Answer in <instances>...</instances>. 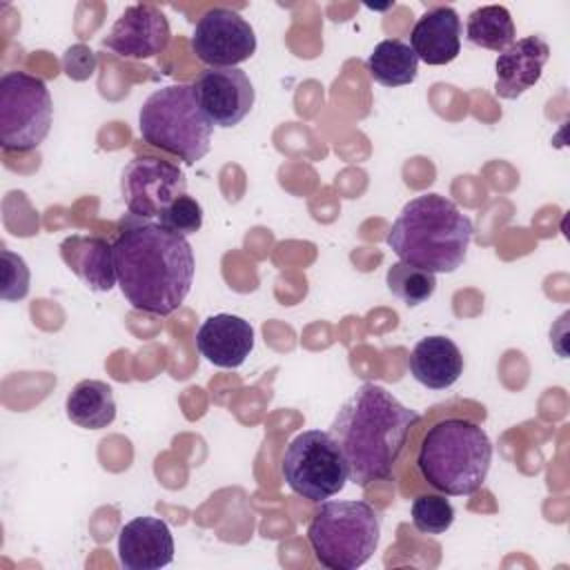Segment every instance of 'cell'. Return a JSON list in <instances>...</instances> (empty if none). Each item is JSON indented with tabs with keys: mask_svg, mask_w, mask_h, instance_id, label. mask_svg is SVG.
I'll list each match as a JSON object with an SVG mask.
<instances>
[{
	"mask_svg": "<svg viewBox=\"0 0 570 570\" xmlns=\"http://www.w3.org/2000/svg\"><path fill=\"white\" fill-rule=\"evenodd\" d=\"M111 245L118 287L134 309L169 316L183 305L194 281V249L185 236L127 214Z\"/></svg>",
	"mask_w": 570,
	"mask_h": 570,
	"instance_id": "cell-1",
	"label": "cell"
},
{
	"mask_svg": "<svg viewBox=\"0 0 570 570\" xmlns=\"http://www.w3.org/2000/svg\"><path fill=\"white\" fill-rule=\"evenodd\" d=\"M118 561L125 570H160L174 561V537L158 517H136L118 532Z\"/></svg>",
	"mask_w": 570,
	"mask_h": 570,
	"instance_id": "cell-13",
	"label": "cell"
},
{
	"mask_svg": "<svg viewBox=\"0 0 570 570\" xmlns=\"http://www.w3.org/2000/svg\"><path fill=\"white\" fill-rule=\"evenodd\" d=\"M281 474L292 492L314 503L338 494L350 481L343 452L325 430L296 434L283 452Z\"/></svg>",
	"mask_w": 570,
	"mask_h": 570,
	"instance_id": "cell-7",
	"label": "cell"
},
{
	"mask_svg": "<svg viewBox=\"0 0 570 570\" xmlns=\"http://www.w3.org/2000/svg\"><path fill=\"white\" fill-rule=\"evenodd\" d=\"M517 29L512 16L501 4H485L474 9L465 22V38L474 47L490 51H505L514 42Z\"/></svg>",
	"mask_w": 570,
	"mask_h": 570,
	"instance_id": "cell-21",
	"label": "cell"
},
{
	"mask_svg": "<svg viewBox=\"0 0 570 570\" xmlns=\"http://www.w3.org/2000/svg\"><path fill=\"white\" fill-rule=\"evenodd\" d=\"M550 58V45L539 36L514 40L494 62V91L499 98L514 100L530 87H534Z\"/></svg>",
	"mask_w": 570,
	"mask_h": 570,
	"instance_id": "cell-15",
	"label": "cell"
},
{
	"mask_svg": "<svg viewBox=\"0 0 570 570\" xmlns=\"http://www.w3.org/2000/svg\"><path fill=\"white\" fill-rule=\"evenodd\" d=\"M191 51L209 67H236L254 56L256 33L238 11L214 7L198 18Z\"/></svg>",
	"mask_w": 570,
	"mask_h": 570,
	"instance_id": "cell-10",
	"label": "cell"
},
{
	"mask_svg": "<svg viewBox=\"0 0 570 570\" xmlns=\"http://www.w3.org/2000/svg\"><path fill=\"white\" fill-rule=\"evenodd\" d=\"M370 78L383 87H403L416 80L419 58L405 40H381L365 60Z\"/></svg>",
	"mask_w": 570,
	"mask_h": 570,
	"instance_id": "cell-20",
	"label": "cell"
},
{
	"mask_svg": "<svg viewBox=\"0 0 570 570\" xmlns=\"http://www.w3.org/2000/svg\"><path fill=\"white\" fill-rule=\"evenodd\" d=\"M492 441L465 416H445L428 428L419 443L416 470L423 481L445 497L474 494L488 479Z\"/></svg>",
	"mask_w": 570,
	"mask_h": 570,
	"instance_id": "cell-4",
	"label": "cell"
},
{
	"mask_svg": "<svg viewBox=\"0 0 570 570\" xmlns=\"http://www.w3.org/2000/svg\"><path fill=\"white\" fill-rule=\"evenodd\" d=\"M412 525L423 534H443L454 523V508L445 494H419L410 508Z\"/></svg>",
	"mask_w": 570,
	"mask_h": 570,
	"instance_id": "cell-23",
	"label": "cell"
},
{
	"mask_svg": "<svg viewBox=\"0 0 570 570\" xmlns=\"http://www.w3.org/2000/svg\"><path fill=\"white\" fill-rule=\"evenodd\" d=\"M169 22L154 4H131L114 22L102 38V47L122 58H151L158 56L169 42Z\"/></svg>",
	"mask_w": 570,
	"mask_h": 570,
	"instance_id": "cell-12",
	"label": "cell"
},
{
	"mask_svg": "<svg viewBox=\"0 0 570 570\" xmlns=\"http://www.w3.org/2000/svg\"><path fill=\"white\" fill-rule=\"evenodd\" d=\"M62 69L71 80H87L96 71V53L87 45H73L62 53Z\"/></svg>",
	"mask_w": 570,
	"mask_h": 570,
	"instance_id": "cell-26",
	"label": "cell"
},
{
	"mask_svg": "<svg viewBox=\"0 0 570 570\" xmlns=\"http://www.w3.org/2000/svg\"><path fill=\"white\" fill-rule=\"evenodd\" d=\"M2 287H0V298L2 301H22L29 294V267L22 256L2 249Z\"/></svg>",
	"mask_w": 570,
	"mask_h": 570,
	"instance_id": "cell-25",
	"label": "cell"
},
{
	"mask_svg": "<svg viewBox=\"0 0 570 570\" xmlns=\"http://www.w3.org/2000/svg\"><path fill=\"white\" fill-rule=\"evenodd\" d=\"M140 138L187 165L198 163L212 145L214 125L205 118L194 85H169L149 94L138 111Z\"/></svg>",
	"mask_w": 570,
	"mask_h": 570,
	"instance_id": "cell-5",
	"label": "cell"
},
{
	"mask_svg": "<svg viewBox=\"0 0 570 570\" xmlns=\"http://www.w3.org/2000/svg\"><path fill=\"white\" fill-rule=\"evenodd\" d=\"M196 100L214 127L238 125L254 107V85L238 67H209L194 82Z\"/></svg>",
	"mask_w": 570,
	"mask_h": 570,
	"instance_id": "cell-11",
	"label": "cell"
},
{
	"mask_svg": "<svg viewBox=\"0 0 570 570\" xmlns=\"http://www.w3.org/2000/svg\"><path fill=\"white\" fill-rule=\"evenodd\" d=\"M183 169L156 156L131 158L120 176V194L129 214L156 220L176 198L185 196Z\"/></svg>",
	"mask_w": 570,
	"mask_h": 570,
	"instance_id": "cell-9",
	"label": "cell"
},
{
	"mask_svg": "<svg viewBox=\"0 0 570 570\" xmlns=\"http://www.w3.org/2000/svg\"><path fill=\"white\" fill-rule=\"evenodd\" d=\"M410 372L430 390H448L463 374V354L448 336H425L410 354Z\"/></svg>",
	"mask_w": 570,
	"mask_h": 570,
	"instance_id": "cell-18",
	"label": "cell"
},
{
	"mask_svg": "<svg viewBox=\"0 0 570 570\" xmlns=\"http://www.w3.org/2000/svg\"><path fill=\"white\" fill-rule=\"evenodd\" d=\"M65 410L71 423L85 430H100L114 423L116 401L114 390L105 381L85 379L71 387L65 401Z\"/></svg>",
	"mask_w": 570,
	"mask_h": 570,
	"instance_id": "cell-19",
	"label": "cell"
},
{
	"mask_svg": "<svg viewBox=\"0 0 570 570\" xmlns=\"http://www.w3.org/2000/svg\"><path fill=\"white\" fill-rule=\"evenodd\" d=\"M160 225L169 227L171 232L180 234V236H191L200 229L203 225V207L196 198L191 196H180L176 198L158 218H156Z\"/></svg>",
	"mask_w": 570,
	"mask_h": 570,
	"instance_id": "cell-24",
	"label": "cell"
},
{
	"mask_svg": "<svg viewBox=\"0 0 570 570\" xmlns=\"http://www.w3.org/2000/svg\"><path fill=\"white\" fill-rule=\"evenodd\" d=\"M53 105L42 78L7 71L0 78V145L4 151H31L51 129Z\"/></svg>",
	"mask_w": 570,
	"mask_h": 570,
	"instance_id": "cell-8",
	"label": "cell"
},
{
	"mask_svg": "<svg viewBox=\"0 0 570 570\" xmlns=\"http://www.w3.org/2000/svg\"><path fill=\"white\" fill-rule=\"evenodd\" d=\"M419 421L421 414L405 407L392 392L376 383H363L330 425L347 463L350 481L367 488L390 479Z\"/></svg>",
	"mask_w": 570,
	"mask_h": 570,
	"instance_id": "cell-2",
	"label": "cell"
},
{
	"mask_svg": "<svg viewBox=\"0 0 570 570\" xmlns=\"http://www.w3.org/2000/svg\"><path fill=\"white\" fill-rule=\"evenodd\" d=\"M385 283H387V289L396 298H401L407 307L425 303L428 298H432L436 289V276L432 272L414 267L403 261H396L387 267Z\"/></svg>",
	"mask_w": 570,
	"mask_h": 570,
	"instance_id": "cell-22",
	"label": "cell"
},
{
	"mask_svg": "<svg viewBox=\"0 0 570 570\" xmlns=\"http://www.w3.org/2000/svg\"><path fill=\"white\" fill-rule=\"evenodd\" d=\"M461 18L452 7H434L412 27L410 47L425 65H448L461 51Z\"/></svg>",
	"mask_w": 570,
	"mask_h": 570,
	"instance_id": "cell-16",
	"label": "cell"
},
{
	"mask_svg": "<svg viewBox=\"0 0 570 570\" xmlns=\"http://www.w3.org/2000/svg\"><path fill=\"white\" fill-rule=\"evenodd\" d=\"M472 220L441 194H419L392 223L385 243L399 261L432 274H450L465 261Z\"/></svg>",
	"mask_w": 570,
	"mask_h": 570,
	"instance_id": "cell-3",
	"label": "cell"
},
{
	"mask_svg": "<svg viewBox=\"0 0 570 570\" xmlns=\"http://www.w3.org/2000/svg\"><path fill=\"white\" fill-rule=\"evenodd\" d=\"M196 347L212 365L236 370L254 347V327L236 314H214L196 332Z\"/></svg>",
	"mask_w": 570,
	"mask_h": 570,
	"instance_id": "cell-14",
	"label": "cell"
},
{
	"mask_svg": "<svg viewBox=\"0 0 570 570\" xmlns=\"http://www.w3.org/2000/svg\"><path fill=\"white\" fill-rule=\"evenodd\" d=\"M381 517L367 501H325L307 525V541L323 568L356 570L374 554Z\"/></svg>",
	"mask_w": 570,
	"mask_h": 570,
	"instance_id": "cell-6",
	"label": "cell"
},
{
	"mask_svg": "<svg viewBox=\"0 0 570 570\" xmlns=\"http://www.w3.org/2000/svg\"><path fill=\"white\" fill-rule=\"evenodd\" d=\"M65 265L94 292H109L116 281L114 245L102 236L73 234L60 243Z\"/></svg>",
	"mask_w": 570,
	"mask_h": 570,
	"instance_id": "cell-17",
	"label": "cell"
}]
</instances>
